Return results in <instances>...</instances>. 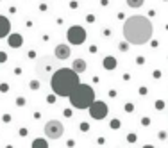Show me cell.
Here are the masks:
<instances>
[{
	"label": "cell",
	"instance_id": "obj_8",
	"mask_svg": "<svg viewBox=\"0 0 168 148\" xmlns=\"http://www.w3.org/2000/svg\"><path fill=\"white\" fill-rule=\"evenodd\" d=\"M70 54H72V48H70V45H57L56 50H54V57L56 59H59V61H64V59H68L70 57Z\"/></svg>",
	"mask_w": 168,
	"mask_h": 148
},
{
	"label": "cell",
	"instance_id": "obj_14",
	"mask_svg": "<svg viewBox=\"0 0 168 148\" xmlns=\"http://www.w3.org/2000/svg\"><path fill=\"white\" fill-rule=\"evenodd\" d=\"M143 2L145 0H127V5H131V7H141Z\"/></svg>",
	"mask_w": 168,
	"mask_h": 148
},
{
	"label": "cell",
	"instance_id": "obj_13",
	"mask_svg": "<svg viewBox=\"0 0 168 148\" xmlns=\"http://www.w3.org/2000/svg\"><path fill=\"white\" fill-rule=\"evenodd\" d=\"M32 148H48V145H47V141H45V139H41V137H39V139H36V141L32 143Z\"/></svg>",
	"mask_w": 168,
	"mask_h": 148
},
{
	"label": "cell",
	"instance_id": "obj_9",
	"mask_svg": "<svg viewBox=\"0 0 168 148\" xmlns=\"http://www.w3.org/2000/svg\"><path fill=\"white\" fill-rule=\"evenodd\" d=\"M9 31H11V23H9V20L5 18V16H0V37L7 36Z\"/></svg>",
	"mask_w": 168,
	"mask_h": 148
},
{
	"label": "cell",
	"instance_id": "obj_6",
	"mask_svg": "<svg viewBox=\"0 0 168 148\" xmlns=\"http://www.w3.org/2000/svg\"><path fill=\"white\" fill-rule=\"evenodd\" d=\"M66 37H68L70 45H81V43H84V39H86V31H84L82 27H79V25H74V27L68 29Z\"/></svg>",
	"mask_w": 168,
	"mask_h": 148
},
{
	"label": "cell",
	"instance_id": "obj_15",
	"mask_svg": "<svg viewBox=\"0 0 168 148\" xmlns=\"http://www.w3.org/2000/svg\"><path fill=\"white\" fill-rule=\"evenodd\" d=\"M0 61H5V56H4V52H0Z\"/></svg>",
	"mask_w": 168,
	"mask_h": 148
},
{
	"label": "cell",
	"instance_id": "obj_7",
	"mask_svg": "<svg viewBox=\"0 0 168 148\" xmlns=\"http://www.w3.org/2000/svg\"><path fill=\"white\" fill-rule=\"evenodd\" d=\"M90 114L93 120H104L107 116V105L104 102H93L90 105Z\"/></svg>",
	"mask_w": 168,
	"mask_h": 148
},
{
	"label": "cell",
	"instance_id": "obj_5",
	"mask_svg": "<svg viewBox=\"0 0 168 148\" xmlns=\"http://www.w3.org/2000/svg\"><path fill=\"white\" fill-rule=\"evenodd\" d=\"M64 132V127L59 120H50L47 125H45V136L50 137V139H59Z\"/></svg>",
	"mask_w": 168,
	"mask_h": 148
},
{
	"label": "cell",
	"instance_id": "obj_10",
	"mask_svg": "<svg viewBox=\"0 0 168 148\" xmlns=\"http://www.w3.org/2000/svg\"><path fill=\"white\" fill-rule=\"evenodd\" d=\"M72 70H74L77 75L86 72V61H84V59H75L74 64H72Z\"/></svg>",
	"mask_w": 168,
	"mask_h": 148
},
{
	"label": "cell",
	"instance_id": "obj_1",
	"mask_svg": "<svg viewBox=\"0 0 168 148\" xmlns=\"http://www.w3.org/2000/svg\"><path fill=\"white\" fill-rule=\"evenodd\" d=\"M124 37L127 39V43L132 45H145L149 43L152 37V23L149 18L134 14L129 16L124 23Z\"/></svg>",
	"mask_w": 168,
	"mask_h": 148
},
{
	"label": "cell",
	"instance_id": "obj_11",
	"mask_svg": "<svg viewBox=\"0 0 168 148\" xmlns=\"http://www.w3.org/2000/svg\"><path fill=\"white\" fill-rule=\"evenodd\" d=\"M9 45H11V47H20V45H21V36H20V34L9 36Z\"/></svg>",
	"mask_w": 168,
	"mask_h": 148
},
{
	"label": "cell",
	"instance_id": "obj_4",
	"mask_svg": "<svg viewBox=\"0 0 168 148\" xmlns=\"http://www.w3.org/2000/svg\"><path fill=\"white\" fill-rule=\"evenodd\" d=\"M57 70V59L54 56H45L36 63V75L41 80H50Z\"/></svg>",
	"mask_w": 168,
	"mask_h": 148
},
{
	"label": "cell",
	"instance_id": "obj_3",
	"mask_svg": "<svg viewBox=\"0 0 168 148\" xmlns=\"http://www.w3.org/2000/svg\"><path fill=\"white\" fill-rule=\"evenodd\" d=\"M70 102L75 109H90V105L95 102V91L91 86L79 84L74 91L70 93Z\"/></svg>",
	"mask_w": 168,
	"mask_h": 148
},
{
	"label": "cell",
	"instance_id": "obj_2",
	"mask_svg": "<svg viewBox=\"0 0 168 148\" xmlns=\"http://www.w3.org/2000/svg\"><path fill=\"white\" fill-rule=\"evenodd\" d=\"M79 75L75 73L72 68H59L50 79V88L57 96L68 98L70 93L79 86Z\"/></svg>",
	"mask_w": 168,
	"mask_h": 148
},
{
	"label": "cell",
	"instance_id": "obj_12",
	"mask_svg": "<svg viewBox=\"0 0 168 148\" xmlns=\"http://www.w3.org/2000/svg\"><path fill=\"white\" fill-rule=\"evenodd\" d=\"M104 66H106L107 70H113V68L116 66V61H114L113 57H106V61H104Z\"/></svg>",
	"mask_w": 168,
	"mask_h": 148
}]
</instances>
